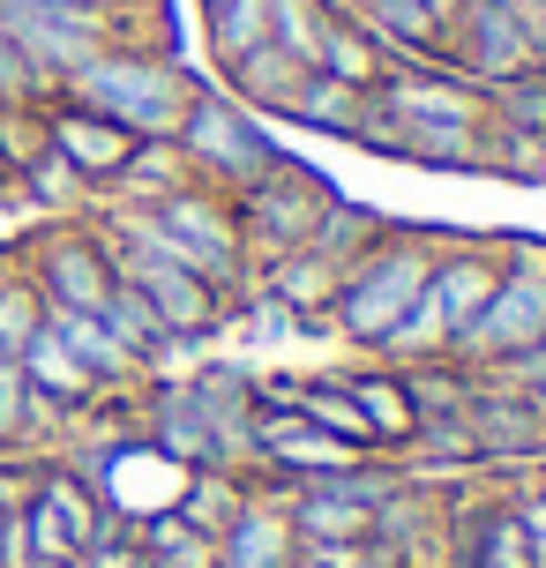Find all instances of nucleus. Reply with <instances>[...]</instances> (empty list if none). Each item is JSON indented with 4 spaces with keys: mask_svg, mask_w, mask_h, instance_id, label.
<instances>
[{
    "mask_svg": "<svg viewBox=\"0 0 546 568\" xmlns=\"http://www.w3.org/2000/svg\"><path fill=\"white\" fill-rule=\"evenodd\" d=\"M16 367H23V382H30L46 404H60V412H90V404L105 397V389L83 374V359H75V352H68L53 329H38V337L16 352Z\"/></svg>",
    "mask_w": 546,
    "mask_h": 568,
    "instance_id": "nucleus-18",
    "label": "nucleus"
},
{
    "mask_svg": "<svg viewBox=\"0 0 546 568\" xmlns=\"http://www.w3.org/2000/svg\"><path fill=\"white\" fill-rule=\"evenodd\" d=\"M457 232H412V225H390L374 240L360 262H345V277H337V300H330V329L360 352H382V344L404 329V314L419 300V284H427L434 255L449 247Z\"/></svg>",
    "mask_w": 546,
    "mask_h": 568,
    "instance_id": "nucleus-1",
    "label": "nucleus"
},
{
    "mask_svg": "<svg viewBox=\"0 0 546 568\" xmlns=\"http://www.w3.org/2000/svg\"><path fill=\"white\" fill-rule=\"evenodd\" d=\"M46 150V113H0V180H16Z\"/></svg>",
    "mask_w": 546,
    "mask_h": 568,
    "instance_id": "nucleus-34",
    "label": "nucleus"
},
{
    "mask_svg": "<svg viewBox=\"0 0 546 568\" xmlns=\"http://www.w3.org/2000/svg\"><path fill=\"white\" fill-rule=\"evenodd\" d=\"M322 16H352V0H315Z\"/></svg>",
    "mask_w": 546,
    "mask_h": 568,
    "instance_id": "nucleus-37",
    "label": "nucleus"
},
{
    "mask_svg": "<svg viewBox=\"0 0 546 568\" xmlns=\"http://www.w3.org/2000/svg\"><path fill=\"white\" fill-rule=\"evenodd\" d=\"M218 8H225V0H202V16H218Z\"/></svg>",
    "mask_w": 546,
    "mask_h": 568,
    "instance_id": "nucleus-39",
    "label": "nucleus"
},
{
    "mask_svg": "<svg viewBox=\"0 0 546 568\" xmlns=\"http://www.w3.org/2000/svg\"><path fill=\"white\" fill-rule=\"evenodd\" d=\"M337 382H345V397L367 412L382 449H404V442L419 434V412H412V397H404V374H337Z\"/></svg>",
    "mask_w": 546,
    "mask_h": 568,
    "instance_id": "nucleus-21",
    "label": "nucleus"
},
{
    "mask_svg": "<svg viewBox=\"0 0 546 568\" xmlns=\"http://www.w3.org/2000/svg\"><path fill=\"white\" fill-rule=\"evenodd\" d=\"M487 172L517 180V187H546V135H524V128H487Z\"/></svg>",
    "mask_w": 546,
    "mask_h": 568,
    "instance_id": "nucleus-31",
    "label": "nucleus"
},
{
    "mask_svg": "<svg viewBox=\"0 0 546 568\" xmlns=\"http://www.w3.org/2000/svg\"><path fill=\"white\" fill-rule=\"evenodd\" d=\"M292 568H315V554H300V561H292Z\"/></svg>",
    "mask_w": 546,
    "mask_h": 568,
    "instance_id": "nucleus-40",
    "label": "nucleus"
},
{
    "mask_svg": "<svg viewBox=\"0 0 546 568\" xmlns=\"http://www.w3.org/2000/svg\"><path fill=\"white\" fill-rule=\"evenodd\" d=\"M270 45H285L315 68V45H322V8L315 0H270Z\"/></svg>",
    "mask_w": 546,
    "mask_h": 568,
    "instance_id": "nucleus-33",
    "label": "nucleus"
},
{
    "mask_svg": "<svg viewBox=\"0 0 546 568\" xmlns=\"http://www.w3.org/2000/svg\"><path fill=\"white\" fill-rule=\"evenodd\" d=\"M218 75H225L232 105H247L255 120H285V105L300 98V83H307L315 68H307L300 53H285V45H270V38H262L255 53H240L232 68H218Z\"/></svg>",
    "mask_w": 546,
    "mask_h": 568,
    "instance_id": "nucleus-16",
    "label": "nucleus"
},
{
    "mask_svg": "<svg viewBox=\"0 0 546 568\" xmlns=\"http://www.w3.org/2000/svg\"><path fill=\"white\" fill-rule=\"evenodd\" d=\"M143 442L158 456H173L180 471H232L225 449H218V426L202 412L195 382H158L143 397Z\"/></svg>",
    "mask_w": 546,
    "mask_h": 568,
    "instance_id": "nucleus-13",
    "label": "nucleus"
},
{
    "mask_svg": "<svg viewBox=\"0 0 546 568\" xmlns=\"http://www.w3.org/2000/svg\"><path fill=\"white\" fill-rule=\"evenodd\" d=\"M30 284H38L46 307L98 314V307H105V292H113V255H105L98 232L60 225V232H46V240L30 247Z\"/></svg>",
    "mask_w": 546,
    "mask_h": 568,
    "instance_id": "nucleus-10",
    "label": "nucleus"
},
{
    "mask_svg": "<svg viewBox=\"0 0 546 568\" xmlns=\"http://www.w3.org/2000/svg\"><path fill=\"white\" fill-rule=\"evenodd\" d=\"M46 329H53V337L68 344L75 359H83V374L98 382V389H120V382H135V374H143V359H135V352H128V344H120L113 329L98 322V314H68V307H46Z\"/></svg>",
    "mask_w": 546,
    "mask_h": 568,
    "instance_id": "nucleus-17",
    "label": "nucleus"
},
{
    "mask_svg": "<svg viewBox=\"0 0 546 568\" xmlns=\"http://www.w3.org/2000/svg\"><path fill=\"white\" fill-rule=\"evenodd\" d=\"M135 546H143V568H218V539H202L180 509H158L135 524Z\"/></svg>",
    "mask_w": 546,
    "mask_h": 568,
    "instance_id": "nucleus-24",
    "label": "nucleus"
},
{
    "mask_svg": "<svg viewBox=\"0 0 546 568\" xmlns=\"http://www.w3.org/2000/svg\"><path fill=\"white\" fill-rule=\"evenodd\" d=\"M53 568H90V561H83V554H75V561H53Z\"/></svg>",
    "mask_w": 546,
    "mask_h": 568,
    "instance_id": "nucleus-38",
    "label": "nucleus"
},
{
    "mask_svg": "<svg viewBox=\"0 0 546 568\" xmlns=\"http://www.w3.org/2000/svg\"><path fill=\"white\" fill-rule=\"evenodd\" d=\"M337 202V187L322 180L315 165H300V158H270V165L247 180V187H232V210H240V240H247V262H285L300 255L307 240H315L322 210Z\"/></svg>",
    "mask_w": 546,
    "mask_h": 568,
    "instance_id": "nucleus-5",
    "label": "nucleus"
},
{
    "mask_svg": "<svg viewBox=\"0 0 546 568\" xmlns=\"http://www.w3.org/2000/svg\"><path fill=\"white\" fill-rule=\"evenodd\" d=\"M105 187H113L120 210H150V202L195 187V165L180 158V142H135V150H128V165H120Z\"/></svg>",
    "mask_w": 546,
    "mask_h": 568,
    "instance_id": "nucleus-19",
    "label": "nucleus"
},
{
    "mask_svg": "<svg viewBox=\"0 0 546 568\" xmlns=\"http://www.w3.org/2000/svg\"><path fill=\"white\" fill-rule=\"evenodd\" d=\"M546 337V270H502V284L487 292V307L472 314V329L457 337V367L494 374L502 359H517Z\"/></svg>",
    "mask_w": 546,
    "mask_h": 568,
    "instance_id": "nucleus-9",
    "label": "nucleus"
},
{
    "mask_svg": "<svg viewBox=\"0 0 546 568\" xmlns=\"http://www.w3.org/2000/svg\"><path fill=\"white\" fill-rule=\"evenodd\" d=\"M442 68L464 75L472 90L532 75V68H539L532 8H524V0H457V8L442 16Z\"/></svg>",
    "mask_w": 546,
    "mask_h": 568,
    "instance_id": "nucleus-6",
    "label": "nucleus"
},
{
    "mask_svg": "<svg viewBox=\"0 0 546 568\" xmlns=\"http://www.w3.org/2000/svg\"><path fill=\"white\" fill-rule=\"evenodd\" d=\"M98 240H105V255H113V277L143 292L150 314L165 322V337H173V344L210 337V329L225 322V292H218V284H202L188 262L158 255V247H143V240H128V232H113V225H98Z\"/></svg>",
    "mask_w": 546,
    "mask_h": 568,
    "instance_id": "nucleus-8",
    "label": "nucleus"
},
{
    "mask_svg": "<svg viewBox=\"0 0 546 568\" xmlns=\"http://www.w3.org/2000/svg\"><path fill=\"white\" fill-rule=\"evenodd\" d=\"M337 262H322L315 247H300V255H285V262H270V277H262V292L277 300L285 314H300L307 329H322L330 322V300H337Z\"/></svg>",
    "mask_w": 546,
    "mask_h": 568,
    "instance_id": "nucleus-20",
    "label": "nucleus"
},
{
    "mask_svg": "<svg viewBox=\"0 0 546 568\" xmlns=\"http://www.w3.org/2000/svg\"><path fill=\"white\" fill-rule=\"evenodd\" d=\"M180 158L195 165L202 187H247L270 158H277V142L262 135V120L247 113V105H232L225 90H195L188 98V113H180Z\"/></svg>",
    "mask_w": 546,
    "mask_h": 568,
    "instance_id": "nucleus-7",
    "label": "nucleus"
},
{
    "mask_svg": "<svg viewBox=\"0 0 546 568\" xmlns=\"http://www.w3.org/2000/svg\"><path fill=\"white\" fill-rule=\"evenodd\" d=\"M38 329H46V300H38L30 270H0V352L16 359Z\"/></svg>",
    "mask_w": 546,
    "mask_h": 568,
    "instance_id": "nucleus-30",
    "label": "nucleus"
},
{
    "mask_svg": "<svg viewBox=\"0 0 546 568\" xmlns=\"http://www.w3.org/2000/svg\"><path fill=\"white\" fill-rule=\"evenodd\" d=\"M98 322H105V329H113V337L128 344L135 359H158V352H173V337H165V322L150 314V300L135 292V284H120V277H113V292H105Z\"/></svg>",
    "mask_w": 546,
    "mask_h": 568,
    "instance_id": "nucleus-27",
    "label": "nucleus"
},
{
    "mask_svg": "<svg viewBox=\"0 0 546 568\" xmlns=\"http://www.w3.org/2000/svg\"><path fill=\"white\" fill-rule=\"evenodd\" d=\"M195 75L165 53H143V45H105L98 60H83L60 98L83 105V113H105L113 128H128L135 142H173L180 135V113L195 98Z\"/></svg>",
    "mask_w": 546,
    "mask_h": 568,
    "instance_id": "nucleus-2",
    "label": "nucleus"
},
{
    "mask_svg": "<svg viewBox=\"0 0 546 568\" xmlns=\"http://www.w3.org/2000/svg\"><path fill=\"white\" fill-rule=\"evenodd\" d=\"M173 509L195 524L202 539H225V524L247 509V486H240V471H188V486H180Z\"/></svg>",
    "mask_w": 546,
    "mask_h": 568,
    "instance_id": "nucleus-25",
    "label": "nucleus"
},
{
    "mask_svg": "<svg viewBox=\"0 0 546 568\" xmlns=\"http://www.w3.org/2000/svg\"><path fill=\"white\" fill-rule=\"evenodd\" d=\"M113 232H128V240H143V247H158V255L188 262L202 284H218V292H240L247 284V240H240V210H232L225 187H180V195L150 202V210H120L105 217Z\"/></svg>",
    "mask_w": 546,
    "mask_h": 568,
    "instance_id": "nucleus-3",
    "label": "nucleus"
},
{
    "mask_svg": "<svg viewBox=\"0 0 546 568\" xmlns=\"http://www.w3.org/2000/svg\"><path fill=\"white\" fill-rule=\"evenodd\" d=\"M360 113H367V90L337 83V75H322V68L300 83V98L285 105L292 128H307V135H345V142H352V128H360Z\"/></svg>",
    "mask_w": 546,
    "mask_h": 568,
    "instance_id": "nucleus-23",
    "label": "nucleus"
},
{
    "mask_svg": "<svg viewBox=\"0 0 546 568\" xmlns=\"http://www.w3.org/2000/svg\"><path fill=\"white\" fill-rule=\"evenodd\" d=\"M352 23L382 45L390 68H442V8L427 0H352Z\"/></svg>",
    "mask_w": 546,
    "mask_h": 568,
    "instance_id": "nucleus-14",
    "label": "nucleus"
},
{
    "mask_svg": "<svg viewBox=\"0 0 546 568\" xmlns=\"http://www.w3.org/2000/svg\"><path fill=\"white\" fill-rule=\"evenodd\" d=\"M382 232H390V225L374 217L367 202H345V195H337L330 210H322V225H315V240H307V247H315L322 262H337V270H345V262H360V255H367V247L382 240Z\"/></svg>",
    "mask_w": 546,
    "mask_h": 568,
    "instance_id": "nucleus-26",
    "label": "nucleus"
},
{
    "mask_svg": "<svg viewBox=\"0 0 546 568\" xmlns=\"http://www.w3.org/2000/svg\"><path fill=\"white\" fill-rule=\"evenodd\" d=\"M23 412H30V382H23V367L0 352V449L23 442Z\"/></svg>",
    "mask_w": 546,
    "mask_h": 568,
    "instance_id": "nucleus-36",
    "label": "nucleus"
},
{
    "mask_svg": "<svg viewBox=\"0 0 546 568\" xmlns=\"http://www.w3.org/2000/svg\"><path fill=\"white\" fill-rule=\"evenodd\" d=\"M502 501H509V516H517L524 546H532V568H546V479L517 486V494H502Z\"/></svg>",
    "mask_w": 546,
    "mask_h": 568,
    "instance_id": "nucleus-35",
    "label": "nucleus"
},
{
    "mask_svg": "<svg viewBox=\"0 0 546 568\" xmlns=\"http://www.w3.org/2000/svg\"><path fill=\"white\" fill-rule=\"evenodd\" d=\"M46 142H53L75 172H83V187H105V180L128 165V150H135V135H128V128H113L105 113H83V105H68V98H53V105H46Z\"/></svg>",
    "mask_w": 546,
    "mask_h": 568,
    "instance_id": "nucleus-15",
    "label": "nucleus"
},
{
    "mask_svg": "<svg viewBox=\"0 0 546 568\" xmlns=\"http://www.w3.org/2000/svg\"><path fill=\"white\" fill-rule=\"evenodd\" d=\"M16 180H23V195H30V202H46V210H75V202L90 195V187H83V172L68 165L53 142H46V150H38V158H30V165L16 172Z\"/></svg>",
    "mask_w": 546,
    "mask_h": 568,
    "instance_id": "nucleus-32",
    "label": "nucleus"
},
{
    "mask_svg": "<svg viewBox=\"0 0 546 568\" xmlns=\"http://www.w3.org/2000/svg\"><path fill=\"white\" fill-rule=\"evenodd\" d=\"M494 284H502V247H487V240H449L434 255L412 314H404V329L382 344V359H449L457 337L472 329V314L487 307Z\"/></svg>",
    "mask_w": 546,
    "mask_h": 568,
    "instance_id": "nucleus-4",
    "label": "nucleus"
},
{
    "mask_svg": "<svg viewBox=\"0 0 546 568\" xmlns=\"http://www.w3.org/2000/svg\"><path fill=\"white\" fill-rule=\"evenodd\" d=\"M487 128H524V135H546V68L509 75V83L487 90Z\"/></svg>",
    "mask_w": 546,
    "mask_h": 568,
    "instance_id": "nucleus-29",
    "label": "nucleus"
},
{
    "mask_svg": "<svg viewBox=\"0 0 546 568\" xmlns=\"http://www.w3.org/2000/svg\"><path fill=\"white\" fill-rule=\"evenodd\" d=\"M374 105L404 128H487V90H472L449 68H390L374 83Z\"/></svg>",
    "mask_w": 546,
    "mask_h": 568,
    "instance_id": "nucleus-11",
    "label": "nucleus"
},
{
    "mask_svg": "<svg viewBox=\"0 0 546 568\" xmlns=\"http://www.w3.org/2000/svg\"><path fill=\"white\" fill-rule=\"evenodd\" d=\"M315 68H322V75H337V83H352V90H374L382 75H390V60H382V45H374V38H367L360 23H352V16H322Z\"/></svg>",
    "mask_w": 546,
    "mask_h": 568,
    "instance_id": "nucleus-22",
    "label": "nucleus"
},
{
    "mask_svg": "<svg viewBox=\"0 0 546 568\" xmlns=\"http://www.w3.org/2000/svg\"><path fill=\"white\" fill-rule=\"evenodd\" d=\"M464 426H472V449L479 464H517V456H546V419L532 412L524 389L472 374V397H464Z\"/></svg>",
    "mask_w": 546,
    "mask_h": 568,
    "instance_id": "nucleus-12",
    "label": "nucleus"
},
{
    "mask_svg": "<svg viewBox=\"0 0 546 568\" xmlns=\"http://www.w3.org/2000/svg\"><path fill=\"white\" fill-rule=\"evenodd\" d=\"M202 38H210V60L232 68L240 53H255L270 38V0H225L218 16H202Z\"/></svg>",
    "mask_w": 546,
    "mask_h": 568,
    "instance_id": "nucleus-28",
    "label": "nucleus"
}]
</instances>
